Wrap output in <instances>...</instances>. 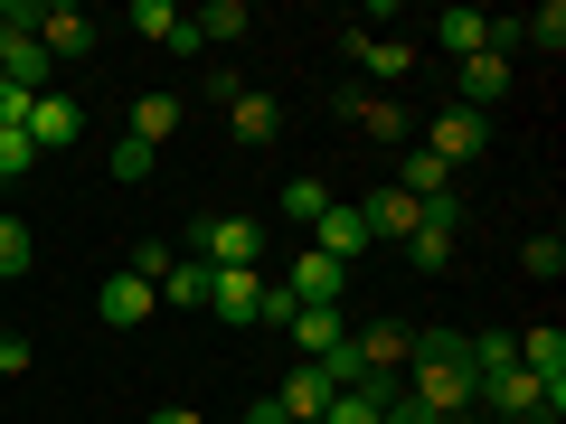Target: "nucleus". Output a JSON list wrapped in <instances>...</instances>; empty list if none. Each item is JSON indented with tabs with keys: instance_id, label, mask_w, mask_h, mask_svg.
I'll use <instances>...</instances> for the list:
<instances>
[{
	"instance_id": "f257e3e1",
	"label": "nucleus",
	"mask_w": 566,
	"mask_h": 424,
	"mask_svg": "<svg viewBox=\"0 0 566 424\" xmlns=\"http://www.w3.org/2000/svg\"><path fill=\"white\" fill-rule=\"evenodd\" d=\"M406 405L424 424H453L482 405V378H472V330H416V359H406Z\"/></svg>"
},
{
	"instance_id": "f03ea898",
	"label": "nucleus",
	"mask_w": 566,
	"mask_h": 424,
	"mask_svg": "<svg viewBox=\"0 0 566 424\" xmlns=\"http://www.w3.org/2000/svg\"><path fill=\"white\" fill-rule=\"evenodd\" d=\"M189 245H199L208 274H255V255H264V218H245V208H208V218L189 226Z\"/></svg>"
},
{
	"instance_id": "7ed1b4c3",
	"label": "nucleus",
	"mask_w": 566,
	"mask_h": 424,
	"mask_svg": "<svg viewBox=\"0 0 566 424\" xmlns=\"http://www.w3.org/2000/svg\"><path fill=\"white\" fill-rule=\"evenodd\" d=\"M482 405L501 424H557L566 415V386H538L528 368H510V378H482Z\"/></svg>"
},
{
	"instance_id": "20e7f679",
	"label": "nucleus",
	"mask_w": 566,
	"mask_h": 424,
	"mask_svg": "<svg viewBox=\"0 0 566 424\" xmlns=\"http://www.w3.org/2000/svg\"><path fill=\"white\" fill-rule=\"evenodd\" d=\"M20 132L39 141V161H57V151H76V141H85V104H76V95H57V85H48V95H29Z\"/></svg>"
},
{
	"instance_id": "39448f33",
	"label": "nucleus",
	"mask_w": 566,
	"mask_h": 424,
	"mask_svg": "<svg viewBox=\"0 0 566 424\" xmlns=\"http://www.w3.org/2000/svg\"><path fill=\"white\" fill-rule=\"evenodd\" d=\"M406 359H416V330H406V321L349 330V368H359V386H368V378H406Z\"/></svg>"
},
{
	"instance_id": "423d86ee",
	"label": "nucleus",
	"mask_w": 566,
	"mask_h": 424,
	"mask_svg": "<svg viewBox=\"0 0 566 424\" xmlns=\"http://www.w3.org/2000/svg\"><path fill=\"white\" fill-rule=\"evenodd\" d=\"M424 151H434V161L463 180V161H482V151H491V114H463V104H444V114H434V132H424Z\"/></svg>"
},
{
	"instance_id": "0eeeda50",
	"label": "nucleus",
	"mask_w": 566,
	"mask_h": 424,
	"mask_svg": "<svg viewBox=\"0 0 566 424\" xmlns=\"http://www.w3.org/2000/svg\"><path fill=\"white\" fill-rule=\"evenodd\" d=\"M453 236H463V199H434V208H424V226L397 245V255L416 264V274H444V264H453Z\"/></svg>"
},
{
	"instance_id": "6e6552de",
	"label": "nucleus",
	"mask_w": 566,
	"mask_h": 424,
	"mask_svg": "<svg viewBox=\"0 0 566 424\" xmlns=\"http://www.w3.org/2000/svg\"><path fill=\"white\" fill-rule=\"evenodd\" d=\"M283 340L322 368V359H340V349H349V321H340V303H303L293 321H283Z\"/></svg>"
},
{
	"instance_id": "1a4fd4ad",
	"label": "nucleus",
	"mask_w": 566,
	"mask_h": 424,
	"mask_svg": "<svg viewBox=\"0 0 566 424\" xmlns=\"http://www.w3.org/2000/svg\"><path fill=\"white\" fill-rule=\"evenodd\" d=\"M95 311H104V321H114V330H142V321H151V311H161V293H151V283H142V274H123V264H114V274L95 283Z\"/></svg>"
},
{
	"instance_id": "9d476101",
	"label": "nucleus",
	"mask_w": 566,
	"mask_h": 424,
	"mask_svg": "<svg viewBox=\"0 0 566 424\" xmlns=\"http://www.w3.org/2000/svg\"><path fill=\"white\" fill-rule=\"evenodd\" d=\"M331 396H340V386H331V368H312V359H293V378L274 386L283 424H322V415H331Z\"/></svg>"
},
{
	"instance_id": "9b49d317",
	"label": "nucleus",
	"mask_w": 566,
	"mask_h": 424,
	"mask_svg": "<svg viewBox=\"0 0 566 424\" xmlns=\"http://www.w3.org/2000/svg\"><path fill=\"white\" fill-rule=\"evenodd\" d=\"M359 218H368V245H406V236L424 226V208L387 180V189H368V199H359Z\"/></svg>"
},
{
	"instance_id": "f8f14e48",
	"label": "nucleus",
	"mask_w": 566,
	"mask_h": 424,
	"mask_svg": "<svg viewBox=\"0 0 566 424\" xmlns=\"http://www.w3.org/2000/svg\"><path fill=\"white\" fill-rule=\"evenodd\" d=\"M123 29H133V39H151V47H170V57H189V47H199L189 10H170V0H133V10H123Z\"/></svg>"
},
{
	"instance_id": "ddd939ff",
	"label": "nucleus",
	"mask_w": 566,
	"mask_h": 424,
	"mask_svg": "<svg viewBox=\"0 0 566 424\" xmlns=\"http://www.w3.org/2000/svg\"><path fill=\"white\" fill-rule=\"evenodd\" d=\"M340 114L359 123L368 141H387V151H406V104H387L378 85H349V95H340Z\"/></svg>"
},
{
	"instance_id": "4468645a",
	"label": "nucleus",
	"mask_w": 566,
	"mask_h": 424,
	"mask_svg": "<svg viewBox=\"0 0 566 424\" xmlns=\"http://www.w3.org/2000/svg\"><path fill=\"white\" fill-rule=\"evenodd\" d=\"M227 132H237L245 151H264V141L283 132V104H274V95H255V85H237V95H227Z\"/></svg>"
},
{
	"instance_id": "2eb2a0df",
	"label": "nucleus",
	"mask_w": 566,
	"mask_h": 424,
	"mask_svg": "<svg viewBox=\"0 0 566 424\" xmlns=\"http://www.w3.org/2000/svg\"><path fill=\"white\" fill-rule=\"evenodd\" d=\"M0 76L20 85V95H48V76H57V66H48V47L29 39V29H0Z\"/></svg>"
},
{
	"instance_id": "dca6fc26",
	"label": "nucleus",
	"mask_w": 566,
	"mask_h": 424,
	"mask_svg": "<svg viewBox=\"0 0 566 424\" xmlns=\"http://www.w3.org/2000/svg\"><path fill=\"white\" fill-rule=\"evenodd\" d=\"M29 39H39L48 66H57V57H85V47H95V20H85V10H39V20H29Z\"/></svg>"
},
{
	"instance_id": "f3484780",
	"label": "nucleus",
	"mask_w": 566,
	"mask_h": 424,
	"mask_svg": "<svg viewBox=\"0 0 566 424\" xmlns=\"http://www.w3.org/2000/svg\"><path fill=\"white\" fill-rule=\"evenodd\" d=\"M312 255H331V264L368 255V218H359V208H340V199H331V208H322V226H312Z\"/></svg>"
},
{
	"instance_id": "a211bd4d",
	"label": "nucleus",
	"mask_w": 566,
	"mask_h": 424,
	"mask_svg": "<svg viewBox=\"0 0 566 424\" xmlns=\"http://www.w3.org/2000/svg\"><path fill=\"white\" fill-rule=\"evenodd\" d=\"M283 293H293V303H340V293H349V264H331V255H293Z\"/></svg>"
},
{
	"instance_id": "6ab92c4d",
	"label": "nucleus",
	"mask_w": 566,
	"mask_h": 424,
	"mask_svg": "<svg viewBox=\"0 0 566 424\" xmlns=\"http://www.w3.org/2000/svg\"><path fill=\"white\" fill-rule=\"evenodd\" d=\"M349 57H359V76H378V85H406V76H416V47H406V39H368V29H359Z\"/></svg>"
},
{
	"instance_id": "aec40b11",
	"label": "nucleus",
	"mask_w": 566,
	"mask_h": 424,
	"mask_svg": "<svg viewBox=\"0 0 566 424\" xmlns=\"http://www.w3.org/2000/svg\"><path fill=\"white\" fill-rule=\"evenodd\" d=\"M453 76H463V114H482V104H501V95H510V57H501V47H482V57H463Z\"/></svg>"
},
{
	"instance_id": "412c9836",
	"label": "nucleus",
	"mask_w": 566,
	"mask_h": 424,
	"mask_svg": "<svg viewBox=\"0 0 566 424\" xmlns=\"http://www.w3.org/2000/svg\"><path fill=\"white\" fill-rule=\"evenodd\" d=\"M170 132H180V95H133V123H123V141H142V151H161Z\"/></svg>"
},
{
	"instance_id": "4be33fe9",
	"label": "nucleus",
	"mask_w": 566,
	"mask_h": 424,
	"mask_svg": "<svg viewBox=\"0 0 566 424\" xmlns=\"http://www.w3.org/2000/svg\"><path fill=\"white\" fill-rule=\"evenodd\" d=\"M397 189H406L416 208H434V199H453V170L434 161V151H397Z\"/></svg>"
},
{
	"instance_id": "5701e85b",
	"label": "nucleus",
	"mask_w": 566,
	"mask_h": 424,
	"mask_svg": "<svg viewBox=\"0 0 566 424\" xmlns=\"http://www.w3.org/2000/svg\"><path fill=\"white\" fill-rule=\"evenodd\" d=\"M199 311H218V321H255V311H264V283L255 274H208V303Z\"/></svg>"
},
{
	"instance_id": "b1692460",
	"label": "nucleus",
	"mask_w": 566,
	"mask_h": 424,
	"mask_svg": "<svg viewBox=\"0 0 566 424\" xmlns=\"http://www.w3.org/2000/svg\"><path fill=\"white\" fill-rule=\"evenodd\" d=\"M434 47H444L453 66L482 57V47H491V10H444V20H434Z\"/></svg>"
},
{
	"instance_id": "393cba45",
	"label": "nucleus",
	"mask_w": 566,
	"mask_h": 424,
	"mask_svg": "<svg viewBox=\"0 0 566 424\" xmlns=\"http://www.w3.org/2000/svg\"><path fill=\"white\" fill-rule=\"evenodd\" d=\"M510 340H520V368L538 386H566V330H510Z\"/></svg>"
},
{
	"instance_id": "a878e982",
	"label": "nucleus",
	"mask_w": 566,
	"mask_h": 424,
	"mask_svg": "<svg viewBox=\"0 0 566 424\" xmlns=\"http://www.w3.org/2000/svg\"><path fill=\"white\" fill-rule=\"evenodd\" d=\"M387 405H397V378H368V386H340V396H331V415H322V424H378Z\"/></svg>"
},
{
	"instance_id": "bb28decb",
	"label": "nucleus",
	"mask_w": 566,
	"mask_h": 424,
	"mask_svg": "<svg viewBox=\"0 0 566 424\" xmlns=\"http://www.w3.org/2000/svg\"><path fill=\"white\" fill-rule=\"evenodd\" d=\"M161 303H170V311H199V303H208V264H199V255H180V264L161 274Z\"/></svg>"
},
{
	"instance_id": "cd10ccee",
	"label": "nucleus",
	"mask_w": 566,
	"mask_h": 424,
	"mask_svg": "<svg viewBox=\"0 0 566 424\" xmlns=\"http://www.w3.org/2000/svg\"><path fill=\"white\" fill-rule=\"evenodd\" d=\"M520 47L557 57V47H566V0H538V10H528V20H520Z\"/></svg>"
},
{
	"instance_id": "c85d7f7f",
	"label": "nucleus",
	"mask_w": 566,
	"mask_h": 424,
	"mask_svg": "<svg viewBox=\"0 0 566 424\" xmlns=\"http://www.w3.org/2000/svg\"><path fill=\"white\" fill-rule=\"evenodd\" d=\"M189 29H199V47H208V39H245L255 20H245V0H208V10H189Z\"/></svg>"
},
{
	"instance_id": "c756f323",
	"label": "nucleus",
	"mask_w": 566,
	"mask_h": 424,
	"mask_svg": "<svg viewBox=\"0 0 566 424\" xmlns=\"http://www.w3.org/2000/svg\"><path fill=\"white\" fill-rule=\"evenodd\" d=\"M520 368V340L510 330H472V378H510Z\"/></svg>"
},
{
	"instance_id": "7c9ffc66",
	"label": "nucleus",
	"mask_w": 566,
	"mask_h": 424,
	"mask_svg": "<svg viewBox=\"0 0 566 424\" xmlns=\"http://www.w3.org/2000/svg\"><path fill=\"white\" fill-rule=\"evenodd\" d=\"M170 264H180V245H170V236H142L133 255H123V274H142L151 293H161V274H170Z\"/></svg>"
},
{
	"instance_id": "2f4dec72",
	"label": "nucleus",
	"mask_w": 566,
	"mask_h": 424,
	"mask_svg": "<svg viewBox=\"0 0 566 424\" xmlns=\"http://www.w3.org/2000/svg\"><path fill=\"white\" fill-rule=\"evenodd\" d=\"M322 208H331V180H283V218L293 226H322Z\"/></svg>"
},
{
	"instance_id": "473e14b6",
	"label": "nucleus",
	"mask_w": 566,
	"mask_h": 424,
	"mask_svg": "<svg viewBox=\"0 0 566 424\" xmlns=\"http://www.w3.org/2000/svg\"><path fill=\"white\" fill-rule=\"evenodd\" d=\"M29 264H39V245H29V226H20V218H0V283H20Z\"/></svg>"
},
{
	"instance_id": "72a5a7b5",
	"label": "nucleus",
	"mask_w": 566,
	"mask_h": 424,
	"mask_svg": "<svg viewBox=\"0 0 566 424\" xmlns=\"http://www.w3.org/2000/svg\"><path fill=\"white\" fill-rule=\"evenodd\" d=\"M29 170H39V141L20 123H0V180H29Z\"/></svg>"
},
{
	"instance_id": "f704fd0d",
	"label": "nucleus",
	"mask_w": 566,
	"mask_h": 424,
	"mask_svg": "<svg viewBox=\"0 0 566 424\" xmlns=\"http://www.w3.org/2000/svg\"><path fill=\"white\" fill-rule=\"evenodd\" d=\"M520 264H528L538 283H557V274H566V245H557V236H528V245H520Z\"/></svg>"
},
{
	"instance_id": "c9c22d12",
	"label": "nucleus",
	"mask_w": 566,
	"mask_h": 424,
	"mask_svg": "<svg viewBox=\"0 0 566 424\" xmlns=\"http://www.w3.org/2000/svg\"><path fill=\"white\" fill-rule=\"evenodd\" d=\"M161 170V151H142V141H114V180H151Z\"/></svg>"
},
{
	"instance_id": "e433bc0d",
	"label": "nucleus",
	"mask_w": 566,
	"mask_h": 424,
	"mask_svg": "<svg viewBox=\"0 0 566 424\" xmlns=\"http://www.w3.org/2000/svg\"><path fill=\"white\" fill-rule=\"evenodd\" d=\"M0 378H29V340L20 330H0Z\"/></svg>"
},
{
	"instance_id": "4c0bfd02",
	"label": "nucleus",
	"mask_w": 566,
	"mask_h": 424,
	"mask_svg": "<svg viewBox=\"0 0 566 424\" xmlns=\"http://www.w3.org/2000/svg\"><path fill=\"white\" fill-rule=\"evenodd\" d=\"M20 114H29V95H20L10 76H0V123H20Z\"/></svg>"
},
{
	"instance_id": "58836bf2",
	"label": "nucleus",
	"mask_w": 566,
	"mask_h": 424,
	"mask_svg": "<svg viewBox=\"0 0 566 424\" xmlns=\"http://www.w3.org/2000/svg\"><path fill=\"white\" fill-rule=\"evenodd\" d=\"M151 424H208V415H199V405H161V415H151Z\"/></svg>"
},
{
	"instance_id": "ea45409f",
	"label": "nucleus",
	"mask_w": 566,
	"mask_h": 424,
	"mask_svg": "<svg viewBox=\"0 0 566 424\" xmlns=\"http://www.w3.org/2000/svg\"><path fill=\"white\" fill-rule=\"evenodd\" d=\"M378 424H424V415H416V405H406V386H397V405H387Z\"/></svg>"
},
{
	"instance_id": "a19ab883",
	"label": "nucleus",
	"mask_w": 566,
	"mask_h": 424,
	"mask_svg": "<svg viewBox=\"0 0 566 424\" xmlns=\"http://www.w3.org/2000/svg\"><path fill=\"white\" fill-rule=\"evenodd\" d=\"M245 424H283V405H274V396H264V405H245Z\"/></svg>"
}]
</instances>
